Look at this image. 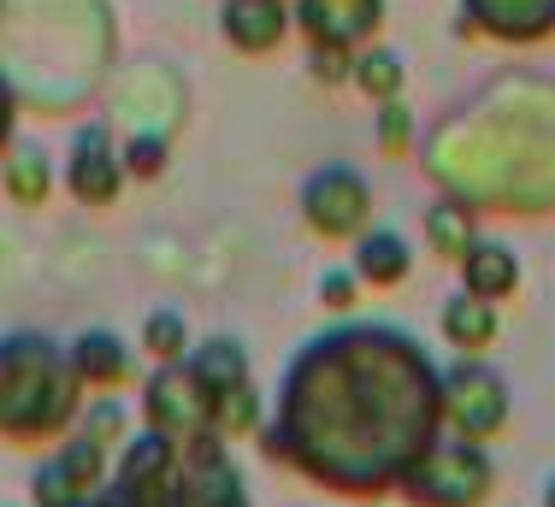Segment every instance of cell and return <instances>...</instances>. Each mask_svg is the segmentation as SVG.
<instances>
[{
    "mask_svg": "<svg viewBox=\"0 0 555 507\" xmlns=\"http://www.w3.org/2000/svg\"><path fill=\"white\" fill-rule=\"evenodd\" d=\"M0 12H7V0H0Z\"/></svg>",
    "mask_w": 555,
    "mask_h": 507,
    "instance_id": "31",
    "label": "cell"
},
{
    "mask_svg": "<svg viewBox=\"0 0 555 507\" xmlns=\"http://www.w3.org/2000/svg\"><path fill=\"white\" fill-rule=\"evenodd\" d=\"M72 366L89 390H107V384H125L130 378V349L125 337L113 330H77L72 337Z\"/></svg>",
    "mask_w": 555,
    "mask_h": 507,
    "instance_id": "15",
    "label": "cell"
},
{
    "mask_svg": "<svg viewBox=\"0 0 555 507\" xmlns=\"http://www.w3.org/2000/svg\"><path fill=\"white\" fill-rule=\"evenodd\" d=\"M101 478H107V455H101V443L77 437V443H65L54 460L36 466V507L95 502V496H101Z\"/></svg>",
    "mask_w": 555,
    "mask_h": 507,
    "instance_id": "9",
    "label": "cell"
},
{
    "mask_svg": "<svg viewBox=\"0 0 555 507\" xmlns=\"http://www.w3.org/2000/svg\"><path fill=\"white\" fill-rule=\"evenodd\" d=\"M301 219L337 243V236H361L366 219H373V190L354 166H320L308 183H301Z\"/></svg>",
    "mask_w": 555,
    "mask_h": 507,
    "instance_id": "5",
    "label": "cell"
},
{
    "mask_svg": "<svg viewBox=\"0 0 555 507\" xmlns=\"http://www.w3.org/2000/svg\"><path fill=\"white\" fill-rule=\"evenodd\" d=\"M178 472H183V443L166 437L160 425H142L113 466V484L95 502L101 507H178Z\"/></svg>",
    "mask_w": 555,
    "mask_h": 507,
    "instance_id": "4",
    "label": "cell"
},
{
    "mask_svg": "<svg viewBox=\"0 0 555 507\" xmlns=\"http://www.w3.org/2000/svg\"><path fill=\"white\" fill-rule=\"evenodd\" d=\"M12 125H18V95H12V83L0 77V148L12 142Z\"/></svg>",
    "mask_w": 555,
    "mask_h": 507,
    "instance_id": "28",
    "label": "cell"
},
{
    "mask_svg": "<svg viewBox=\"0 0 555 507\" xmlns=\"http://www.w3.org/2000/svg\"><path fill=\"white\" fill-rule=\"evenodd\" d=\"M118 425H125V413H118V402H101L95 413H89L83 437H89V443H101V448H107L113 437H118Z\"/></svg>",
    "mask_w": 555,
    "mask_h": 507,
    "instance_id": "27",
    "label": "cell"
},
{
    "mask_svg": "<svg viewBox=\"0 0 555 507\" xmlns=\"http://www.w3.org/2000/svg\"><path fill=\"white\" fill-rule=\"evenodd\" d=\"M48 190H54V171H48L42 148H12L7 154V195L24 207H42Z\"/></svg>",
    "mask_w": 555,
    "mask_h": 507,
    "instance_id": "21",
    "label": "cell"
},
{
    "mask_svg": "<svg viewBox=\"0 0 555 507\" xmlns=\"http://www.w3.org/2000/svg\"><path fill=\"white\" fill-rule=\"evenodd\" d=\"M402 53L396 48H366V53H354V72H349V83L361 89L366 101H396L402 95Z\"/></svg>",
    "mask_w": 555,
    "mask_h": 507,
    "instance_id": "19",
    "label": "cell"
},
{
    "mask_svg": "<svg viewBox=\"0 0 555 507\" xmlns=\"http://www.w3.org/2000/svg\"><path fill=\"white\" fill-rule=\"evenodd\" d=\"M443 378L396 325H343L289 360L267 448L337 490L373 496L438 443Z\"/></svg>",
    "mask_w": 555,
    "mask_h": 507,
    "instance_id": "1",
    "label": "cell"
},
{
    "mask_svg": "<svg viewBox=\"0 0 555 507\" xmlns=\"http://www.w3.org/2000/svg\"><path fill=\"white\" fill-rule=\"evenodd\" d=\"M443 419L455 425V437H473V443L496 437L508 425V384L491 366L461 360L455 372H443Z\"/></svg>",
    "mask_w": 555,
    "mask_h": 507,
    "instance_id": "7",
    "label": "cell"
},
{
    "mask_svg": "<svg viewBox=\"0 0 555 507\" xmlns=\"http://www.w3.org/2000/svg\"><path fill=\"white\" fill-rule=\"evenodd\" d=\"M461 277H467L473 296L502 301V296H514V284H520V260H514L502 243H467V253H461Z\"/></svg>",
    "mask_w": 555,
    "mask_h": 507,
    "instance_id": "17",
    "label": "cell"
},
{
    "mask_svg": "<svg viewBox=\"0 0 555 507\" xmlns=\"http://www.w3.org/2000/svg\"><path fill=\"white\" fill-rule=\"evenodd\" d=\"M426 243L443 253V260H461L473 243V207L467 202H438L426 207Z\"/></svg>",
    "mask_w": 555,
    "mask_h": 507,
    "instance_id": "20",
    "label": "cell"
},
{
    "mask_svg": "<svg viewBox=\"0 0 555 507\" xmlns=\"http://www.w3.org/2000/svg\"><path fill=\"white\" fill-rule=\"evenodd\" d=\"M142 349H149L154 360H183V349H190V325H183V313H149V325H142Z\"/></svg>",
    "mask_w": 555,
    "mask_h": 507,
    "instance_id": "22",
    "label": "cell"
},
{
    "mask_svg": "<svg viewBox=\"0 0 555 507\" xmlns=\"http://www.w3.org/2000/svg\"><path fill=\"white\" fill-rule=\"evenodd\" d=\"M77 378L72 349H60L42 330H12L0 337V437L36 443L72 425L77 413Z\"/></svg>",
    "mask_w": 555,
    "mask_h": 507,
    "instance_id": "2",
    "label": "cell"
},
{
    "mask_svg": "<svg viewBox=\"0 0 555 507\" xmlns=\"http://www.w3.org/2000/svg\"><path fill=\"white\" fill-rule=\"evenodd\" d=\"M77 507H101V502H77Z\"/></svg>",
    "mask_w": 555,
    "mask_h": 507,
    "instance_id": "30",
    "label": "cell"
},
{
    "mask_svg": "<svg viewBox=\"0 0 555 507\" xmlns=\"http://www.w3.org/2000/svg\"><path fill=\"white\" fill-rule=\"evenodd\" d=\"M349 72H354L349 48H337V42H313V77H320V83H349Z\"/></svg>",
    "mask_w": 555,
    "mask_h": 507,
    "instance_id": "25",
    "label": "cell"
},
{
    "mask_svg": "<svg viewBox=\"0 0 555 507\" xmlns=\"http://www.w3.org/2000/svg\"><path fill=\"white\" fill-rule=\"evenodd\" d=\"M125 171L130 178H160V166H166V136H154V130H142V136H130L125 142Z\"/></svg>",
    "mask_w": 555,
    "mask_h": 507,
    "instance_id": "23",
    "label": "cell"
},
{
    "mask_svg": "<svg viewBox=\"0 0 555 507\" xmlns=\"http://www.w3.org/2000/svg\"><path fill=\"white\" fill-rule=\"evenodd\" d=\"M443 337L449 349H485V342L496 337V301L473 296V289H461L455 301H443Z\"/></svg>",
    "mask_w": 555,
    "mask_h": 507,
    "instance_id": "18",
    "label": "cell"
},
{
    "mask_svg": "<svg viewBox=\"0 0 555 507\" xmlns=\"http://www.w3.org/2000/svg\"><path fill=\"white\" fill-rule=\"evenodd\" d=\"M544 507H555V478H550V484H544Z\"/></svg>",
    "mask_w": 555,
    "mask_h": 507,
    "instance_id": "29",
    "label": "cell"
},
{
    "mask_svg": "<svg viewBox=\"0 0 555 507\" xmlns=\"http://www.w3.org/2000/svg\"><path fill=\"white\" fill-rule=\"evenodd\" d=\"M178 507H248L243 472L224 455V437H195L183 443V472H178Z\"/></svg>",
    "mask_w": 555,
    "mask_h": 507,
    "instance_id": "8",
    "label": "cell"
},
{
    "mask_svg": "<svg viewBox=\"0 0 555 507\" xmlns=\"http://www.w3.org/2000/svg\"><path fill=\"white\" fill-rule=\"evenodd\" d=\"M224 24V42L243 48V53H272L289 30V6L284 0H224L219 12Z\"/></svg>",
    "mask_w": 555,
    "mask_h": 507,
    "instance_id": "14",
    "label": "cell"
},
{
    "mask_svg": "<svg viewBox=\"0 0 555 507\" xmlns=\"http://www.w3.org/2000/svg\"><path fill=\"white\" fill-rule=\"evenodd\" d=\"M354 272H361V284L390 289L414 272V248H408L402 231H361V243H354Z\"/></svg>",
    "mask_w": 555,
    "mask_h": 507,
    "instance_id": "16",
    "label": "cell"
},
{
    "mask_svg": "<svg viewBox=\"0 0 555 507\" xmlns=\"http://www.w3.org/2000/svg\"><path fill=\"white\" fill-rule=\"evenodd\" d=\"M461 6L496 42H544V36H555V0H461Z\"/></svg>",
    "mask_w": 555,
    "mask_h": 507,
    "instance_id": "12",
    "label": "cell"
},
{
    "mask_svg": "<svg viewBox=\"0 0 555 507\" xmlns=\"http://www.w3.org/2000/svg\"><path fill=\"white\" fill-rule=\"evenodd\" d=\"M496 466L473 437H455V443H431L426 455L402 472V496L420 507H479L491 496Z\"/></svg>",
    "mask_w": 555,
    "mask_h": 507,
    "instance_id": "3",
    "label": "cell"
},
{
    "mask_svg": "<svg viewBox=\"0 0 555 507\" xmlns=\"http://www.w3.org/2000/svg\"><path fill=\"white\" fill-rule=\"evenodd\" d=\"M142 413H149V425H160L166 437H178V443H195V437H214V402L202 395V384H195V372L183 366V360H160V372L149 378V390H142Z\"/></svg>",
    "mask_w": 555,
    "mask_h": 507,
    "instance_id": "6",
    "label": "cell"
},
{
    "mask_svg": "<svg viewBox=\"0 0 555 507\" xmlns=\"http://www.w3.org/2000/svg\"><path fill=\"white\" fill-rule=\"evenodd\" d=\"M296 18L308 30V42L361 48L385 24V0H296Z\"/></svg>",
    "mask_w": 555,
    "mask_h": 507,
    "instance_id": "11",
    "label": "cell"
},
{
    "mask_svg": "<svg viewBox=\"0 0 555 507\" xmlns=\"http://www.w3.org/2000/svg\"><path fill=\"white\" fill-rule=\"evenodd\" d=\"M354 289H361V272H325L320 277V301L325 307H354Z\"/></svg>",
    "mask_w": 555,
    "mask_h": 507,
    "instance_id": "26",
    "label": "cell"
},
{
    "mask_svg": "<svg viewBox=\"0 0 555 507\" xmlns=\"http://www.w3.org/2000/svg\"><path fill=\"white\" fill-rule=\"evenodd\" d=\"M118 183H125V159L113 154L107 130L83 125L72 136V159H65V190L83 207H107V202H118Z\"/></svg>",
    "mask_w": 555,
    "mask_h": 507,
    "instance_id": "10",
    "label": "cell"
},
{
    "mask_svg": "<svg viewBox=\"0 0 555 507\" xmlns=\"http://www.w3.org/2000/svg\"><path fill=\"white\" fill-rule=\"evenodd\" d=\"M183 366L195 372V384H202V395L214 402V425H219V407L231 402L236 390H248V354H243V342L236 337H207L202 349H190V360Z\"/></svg>",
    "mask_w": 555,
    "mask_h": 507,
    "instance_id": "13",
    "label": "cell"
},
{
    "mask_svg": "<svg viewBox=\"0 0 555 507\" xmlns=\"http://www.w3.org/2000/svg\"><path fill=\"white\" fill-rule=\"evenodd\" d=\"M408 136H414V118H408L402 101H378V148L385 154H402Z\"/></svg>",
    "mask_w": 555,
    "mask_h": 507,
    "instance_id": "24",
    "label": "cell"
}]
</instances>
